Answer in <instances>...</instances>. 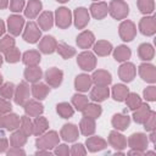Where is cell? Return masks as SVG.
I'll list each match as a JSON object with an SVG mask.
<instances>
[{"label":"cell","instance_id":"1","mask_svg":"<svg viewBox=\"0 0 156 156\" xmlns=\"http://www.w3.org/2000/svg\"><path fill=\"white\" fill-rule=\"evenodd\" d=\"M111 15L116 18H122L128 15V6L121 0H113L111 2Z\"/></svg>","mask_w":156,"mask_h":156},{"label":"cell","instance_id":"2","mask_svg":"<svg viewBox=\"0 0 156 156\" xmlns=\"http://www.w3.org/2000/svg\"><path fill=\"white\" fill-rule=\"evenodd\" d=\"M40 37V30L38 29L37 24L34 22H29L27 24V29L23 34V38L26 41H29V43H35Z\"/></svg>","mask_w":156,"mask_h":156},{"label":"cell","instance_id":"3","mask_svg":"<svg viewBox=\"0 0 156 156\" xmlns=\"http://www.w3.org/2000/svg\"><path fill=\"white\" fill-rule=\"evenodd\" d=\"M45 79L51 87H57L62 80V71L57 68H50L45 73Z\"/></svg>","mask_w":156,"mask_h":156},{"label":"cell","instance_id":"4","mask_svg":"<svg viewBox=\"0 0 156 156\" xmlns=\"http://www.w3.org/2000/svg\"><path fill=\"white\" fill-rule=\"evenodd\" d=\"M56 16H57V26L61 27V28H67L71 23V12L65 9V7H61L56 11Z\"/></svg>","mask_w":156,"mask_h":156},{"label":"cell","instance_id":"5","mask_svg":"<svg viewBox=\"0 0 156 156\" xmlns=\"http://www.w3.org/2000/svg\"><path fill=\"white\" fill-rule=\"evenodd\" d=\"M78 63L79 66L85 69V71H91L94 68V65H95V57L93 56V54L90 52H83L79 55V58H78Z\"/></svg>","mask_w":156,"mask_h":156},{"label":"cell","instance_id":"6","mask_svg":"<svg viewBox=\"0 0 156 156\" xmlns=\"http://www.w3.org/2000/svg\"><path fill=\"white\" fill-rule=\"evenodd\" d=\"M23 18L21 16H10L9 17V30L13 34V35H17L20 34L21 29H22V26H23Z\"/></svg>","mask_w":156,"mask_h":156},{"label":"cell","instance_id":"7","mask_svg":"<svg viewBox=\"0 0 156 156\" xmlns=\"http://www.w3.org/2000/svg\"><path fill=\"white\" fill-rule=\"evenodd\" d=\"M119 33H121V37L123 38V40L126 41H129L133 39L134 37V24L132 22H123L119 27Z\"/></svg>","mask_w":156,"mask_h":156},{"label":"cell","instance_id":"8","mask_svg":"<svg viewBox=\"0 0 156 156\" xmlns=\"http://www.w3.org/2000/svg\"><path fill=\"white\" fill-rule=\"evenodd\" d=\"M135 74V69H134V66L132 63H124L119 68V77L124 82H130L133 79Z\"/></svg>","mask_w":156,"mask_h":156},{"label":"cell","instance_id":"9","mask_svg":"<svg viewBox=\"0 0 156 156\" xmlns=\"http://www.w3.org/2000/svg\"><path fill=\"white\" fill-rule=\"evenodd\" d=\"M155 21L152 17H147V18H143L141 22H140V30L143 34H146V35H151L155 33Z\"/></svg>","mask_w":156,"mask_h":156},{"label":"cell","instance_id":"10","mask_svg":"<svg viewBox=\"0 0 156 156\" xmlns=\"http://www.w3.org/2000/svg\"><path fill=\"white\" fill-rule=\"evenodd\" d=\"M28 94H29V88H28V85H27L24 82H22V83L18 85V89H17V91H16V96H15L16 104L22 105V104L24 102V100L28 98Z\"/></svg>","mask_w":156,"mask_h":156},{"label":"cell","instance_id":"11","mask_svg":"<svg viewBox=\"0 0 156 156\" xmlns=\"http://www.w3.org/2000/svg\"><path fill=\"white\" fill-rule=\"evenodd\" d=\"M74 15H76V26L78 28H83L85 26V23L89 21L88 11L84 7H79V9L76 10Z\"/></svg>","mask_w":156,"mask_h":156},{"label":"cell","instance_id":"12","mask_svg":"<svg viewBox=\"0 0 156 156\" xmlns=\"http://www.w3.org/2000/svg\"><path fill=\"white\" fill-rule=\"evenodd\" d=\"M140 74L144 80L155 82V67L152 65H141L140 66Z\"/></svg>","mask_w":156,"mask_h":156},{"label":"cell","instance_id":"13","mask_svg":"<svg viewBox=\"0 0 156 156\" xmlns=\"http://www.w3.org/2000/svg\"><path fill=\"white\" fill-rule=\"evenodd\" d=\"M93 80H94L98 85H102V87H105V85H107V84L111 82V76H110V73H107V72L98 71V72L94 73V76H93Z\"/></svg>","mask_w":156,"mask_h":156},{"label":"cell","instance_id":"14","mask_svg":"<svg viewBox=\"0 0 156 156\" xmlns=\"http://www.w3.org/2000/svg\"><path fill=\"white\" fill-rule=\"evenodd\" d=\"M90 84H91L90 77H88L87 74H80V76H78L77 79H76V89H77V90L87 91V90L90 88Z\"/></svg>","mask_w":156,"mask_h":156},{"label":"cell","instance_id":"15","mask_svg":"<svg viewBox=\"0 0 156 156\" xmlns=\"http://www.w3.org/2000/svg\"><path fill=\"white\" fill-rule=\"evenodd\" d=\"M108 96V89L106 87H98L95 88L91 94H90V98L94 100V101H102L105 100L106 98Z\"/></svg>","mask_w":156,"mask_h":156},{"label":"cell","instance_id":"16","mask_svg":"<svg viewBox=\"0 0 156 156\" xmlns=\"http://www.w3.org/2000/svg\"><path fill=\"white\" fill-rule=\"evenodd\" d=\"M77 129H76V126L73 124H66L63 126V129H62V135H63V139L67 140V141H73L76 140L77 138Z\"/></svg>","mask_w":156,"mask_h":156},{"label":"cell","instance_id":"17","mask_svg":"<svg viewBox=\"0 0 156 156\" xmlns=\"http://www.w3.org/2000/svg\"><path fill=\"white\" fill-rule=\"evenodd\" d=\"M112 95H113V99L117 100V101H123L127 95H128V89L122 85V84H117L113 87V90H112Z\"/></svg>","mask_w":156,"mask_h":156},{"label":"cell","instance_id":"18","mask_svg":"<svg viewBox=\"0 0 156 156\" xmlns=\"http://www.w3.org/2000/svg\"><path fill=\"white\" fill-rule=\"evenodd\" d=\"M91 13L95 18H102L107 13V6L104 2L93 4L91 5Z\"/></svg>","mask_w":156,"mask_h":156},{"label":"cell","instance_id":"19","mask_svg":"<svg viewBox=\"0 0 156 156\" xmlns=\"http://www.w3.org/2000/svg\"><path fill=\"white\" fill-rule=\"evenodd\" d=\"M93 41H94V35L90 32H83L77 38V44L82 48H88L89 45H91Z\"/></svg>","mask_w":156,"mask_h":156},{"label":"cell","instance_id":"20","mask_svg":"<svg viewBox=\"0 0 156 156\" xmlns=\"http://www.w3.org/2000/svg\"><path fill=\"white\" fill-rule=\"evenodd\" d=\"M55 45H56V41L54 40L52 37H45L40 44V49L45 54H51L55 50Z\"/></svg>","mask_w":156,"mask_h":156},{"label":"cell","instance_id":"21","mask_svg":"<svg viewBox=\"0 0 156 156\" xmlns=\"http://www.w3.org/2000/svg\"><path fill=\"white\" fill-rule=\"evenodd\" d=\"M24 110L30 116H38L39 113L43 112V106L40 104H37L35 101H29L24 105Z\"/></svg>","mask_w":156,"mask_h":156},{"label":"cell","instance_id":"22","mask_svg":"<svg viewBox=\"0 0 156 156\" xmlns=\"http://www.w3.org/2000/svg\"><path fill=\"white\" fill-rule=\"evenodd\" d=\"M112 123L117 129H122L123 130L129 124V117L128 116H122V115H115L113 119H112Z\"/></svg>","mask_w":156,"mask_h":156},{"label":"cell","instance_id":"23","mask_svg":"<svg viewBox=\"0 0 156 156\" xmlns=\"http://www.w3.org/2000/svg\"><path fill=\"white\" fill-rule=\"evenodd\" d=\"M40 9H41V2H40V1H38V0H32V1H29L28 6H27L26 16H27V17L33 18V17L38 13V11H39Z\"/></svg>","mask_w":156,"mask_h":156},{"label":"cell","instance_id":"24","mask_svg":"<svg viewBox=\"0 0 156 156\" xmlns=\"http://www.w3.org/2000/svg\"><path fill=\"white\" fill-rule=\"evenodd\" d=\"M40 61V55L35 51H27L23 55V62L29 66H34Z\"/></svg>","mask_w":156,"mask_h":156},{"label":"cell","instance_id":"25","mask_svg":"<svg viewBox=\"0 0 156 156\" xmlns=\"http://www.w3.org/2000/svg\"><path fill=\"white\" fill-rule=\"evenodd\" d=\"M24 77H26L27 80H29V82H37V80L40 79V77H41V71H40V68H38V67L27 68L26 72H24Z\"/></svg>","mask_w":156,"mask_h":156},{"label":"cell","instance_id":"26","mask_svg":"<svg viewBox=\"0 0 156 156\" xmlns=\"http://www.w3.org/2000/svg\"><path fill=\"white\" fill-rule=\"evenodd\" d=\"M83 113L85 117H99L101 113V107L99 105H87L83 108Z\"/></svg>","mask_w":156,"mask_h":156},{"label":"cell","instance_id":"27","mask_svg":"<svg viewBox=\"0 0 156 156\" xmlns=\"http://www.w3.org/2000/svg\"><path fill=\"white\" fill-rule=\"evenodd\" d=\"M147 113H150L149 105H143L141 108H139L134 113V121L138 122V123H144V121L147 118Z\"/></svg>","mask_w":156,"mask_h":156},{"label":"cell","instance_id":"28","mask_svg":"<svg viewBox=\"0 0 156 156\" xmlns=\"http://www.w3.org/2000/svg\"><path fill=\"white\" fill-rule=\"evenodd\" d=\"M39 24L44 30H48L52 26V13L51 12H44L39 18Z\"/></svg>","mask_w":156,"mask_h":156},{"label":"cell","instance_id":"29","mask_svg":"<svg viewBox=\"0 0 156 156\" xmlns=\"http://www.w3.org/2000/svg\"><path fill=\"white\" fill-rule=\"evenodd\" d=\"M4 126L9 129V130H12L15 128H17L20 126V119H18V116L17 115H10V116H6L4 118Z\"/></svg>","mask_w":156,"mask_h":156},{"label":"cell","instance_id":"30","mask_svg":"<svg viewBox=\"0 0 156 156\" xmlns=\"http://www.w3.org/2000/svg\"><path fill=\"white\" fill-rule=\"evenodd\" d=\"M87 145L91 151H96V150L104 149L106 146V143L100 138H90L89 140H87Z\"/></svg>","mask_w":156,"mask_h":156},{"label":"cell","instance_id":"31","mask_svg":"<svg viewBox=\"0 0 156 156\" xmlns=\"http://www.w3.org/2000/svg\"><path fill=\"white\" fill-rule=\"evenodd\" d=\"M130 56V50L127 48V46H118L115 51V58L117 61H124L127 58H129Z\"/></svg>","mask_w":156,"mask_h":156},{"label":"cell","instance_id":"32","mask_svg":"<svg viewBox=\"0 0 156 156\" xmlns=\"http://www.w3.org/2000/svg\"><path fill=\"white\" fill-rule=\"evenodd\" d=\"M48 91H49V88H46L44 84H34L33 85V95H34V98H37L39 100L44 99L46 96Z\"/></svg>","mask_w":156,"mask_h":156},{"label":"cell","instance_id":"33","mask_svg":"<svg viewBox=\"0 0 156 156\" xmlns=\"http://www.w3.org/2000/svg\"><path fill=\"white\" fill-rule=\"evenodd\" d=\"M139 55L143 60H150L154 55V50H152V46L150 44H143L140 45L139 48Z\"/></svg>","mask_w":156,"mask_h":156},{"label":"cell","instance_id":"34","mask_svg":"<svg viewBox=\"0 0 156 156\" xmlns=\"http://www.w3.org/2000/svg\"><path fill=\"white\" fill-rule=\"evenodd\" d=\"M57 112L62 116V118H68V117H71L73 115L72 107L66 102H62V104L57 105Z\"/></svg>","mask_w":156,"mask_h":156},{"label":"cell","instance_id":"35","mask_svg":"<svg viewBox=\"0 0 156 156\" xmlns=\"http://www.w3.org/2000/svg\"><path fill=\"white\" fill-rule=\"evenodd\" d=\"M111 49H112L111 48V44L107 43V41H99L95 45V51L99 55H107V54H110Z\"/></svg>","mask_w":156,"mask_h":156},{"label":"cell","instance_id":"36","mask_svg":"<svg viewBox=\"0 0 156 156\" xmlns=\"http://www.w3.org/2000/svg\"><path fill=\"white\" fill-rule=\"evenodd\" d=\"M46 128H48V122L44 118L39 117L34 121V134H37V135L41 134Z\"/></svg>","mask_w":156,"mask_h":156},{"label":"cell","instance_id":"37","mask_svg":"<svg viewBox=\"0 0 156 156\" xmlns=\"http://www.w3.org/2000/svg\"><path fill=\"white\" fill-rule=\"evenodd\" d=\"M80 127H82L83 134H85V135H88V134H90V133L94 132V122H93V119H90L88 117L82 121Z\"/></svg>","mask_w":156,"mask_h":156},{"label":"cell","instance_id":"38","mask_svg":"<svg viewBox=\"0 0 156 156\" xmlns=\"http://www.w3.org/2000/svg\"><path fill=\"white\" fill-rule=\"evenodd\" d=\"M57 51H58V52L62 55V57H65V58H68L69 56L74 55V49L71 48V46H67V45L63 44V43L58 44V46H57Z\"/></svg>","mask_w":156,"mask_h":156},{"label":"cell","instance_id":"39","mask_svg":"<svg viewBox=\"0 0 156 156\" xmlns=\"http://www.w3.org/2000/svg\"><path fill=\"white\" fill-rule=\"evenodd\" d=\"M72 101L76 105V108L79 110V111H83V108L88 105V99L83 95H74Z\"/></svg>","mask_w":156,"mask_h":156},{"label":"cell","instance_id":"40","mask_svg":"<svg viewBox=\"0 0 156 156\" xmlns=\"http://www.w3.org/2000/svg\"><path fill=\"white\" fill-rule=\"evenodd\" d=\"M138 5H139V9L143 13H149V12H152V10H154L152 0H139Z\"/></svg>","mask_w":156,"mask_h":156},{"label":"cell","instance_id":"41","mask_svg":"<svg viewBox=\"0 0 156 156\" xmlns=\"http://www.w3.org/2000/svg\"><path fill=\"white\" fill-rule=\"evenodd\" d=\"M127 104H128V106H129V108H130V110L138 108V106H140V105H141L139 96H138L136 94H133V93H132V94H129V96L127 98Z\"/></svg>","mask_w":156,"mask_h":156},{"label":"cell","instance_id":"42","mask_svg":"<svg viewBox=\"0 0 156 156\" xmlns=\"http://www.w3.org/2000/svg\"><path fill=\"white\" fill-rule=\"evenodd\" d=\"M13 45H15V41H13V39L11 38V37H5L1 41H0V50L1 51H7V50H10V49H12L13 48Z\"/></svg>","mask_w":156,"mask_h":156},{"label":"cell","instance_id":"43","mask_svg":"<svg viewBox=\"0 0 156 156\" xmlns=\"http://www.w3.org/2000/svg\"><path fill=\"white\" fill-rule=\"evenodd\" d=\"M5 56L9 62H16L20 60V52L16 50V48H12V49L5 51Z\"/></svg>","mask_w":156,"mask_h":156},{"label":"cell","instance_id":"44","mask_svg":"<svg viewBox=\"0 0 156 156\" xmlns=\"http://www.w3.org/2000/svg\"><path fill=\"white\" fill-rule=\"evenodd\" d=\"M12 91H13V84H12V83H6V84L0 89V94H1V96L5 98V99L11 98Z\"/></svg>","mask_w":156,"mask_h":156},{"label":"cell","instance_id":"45","mask_svg":"<svg viewBox=\"0 0 156 156\" xmlns=\"http://www.w3.org/2000/svg\"><path fill=\"white\" fill-rule=\"evenodd\" d=\"M110 141H111V144L112 145H115V147H116V145H118L119 143L122 144V145H124V138H123V135H121V134H118V133H111V135H110Z\"/></svg>","mask_w":156,"mask_h":156},{"label":"cell","instance_id":"46","mask_svg":"<svg viewBox=\"0 0 156 156\" xmlns=\"http://www.w3.org/2000/svg\"><path fill=\"white\" fill-rule=\"evenodd\" d=\"M23 5H24V1H23V0H11V2H10V9H11L13 12H18V11L22 10Z\"/></svg>","mask_w":156,"mask_h":156},{"label":"cell","instance_id":"47","mask_svg":"<svg viewBox=\"0 0 156 156\" xmlns=\"http://www.w3.org/2000/svg\"><path fill=\"white\" fill-rule=\"evenodd\" d=\"M144 123H145V129H152L155 126V112L150 111V117H147L144 121Z\"/></svg>","mask_w":156,"mask_h":156},{"label":"cell","instance_id":"48","mask_svg":"<svg viewBox=\"0 0 156 156\" xmlns=\"http://www.w3.org/2000/svg\"><path fill=\"white\" fill-rule=\"evenodd\" d=\"M11 110V104L0 99V113H4V112H7Z\"/></svg>","mask_w":156,"mask_h":156},{"label":"cell","instance_id":"49","mask_svg":"<svg viewBox=\"0 0 156 156\" xmlns=\"http://www.w3.org/2000/svg\"><path fill=\"white\" fill-rule=\"evenodd\" d=\"M144 95H145V98L149 99V100H155V88H154V87L147 88V89L144 91Z\"/></svg>","mask_w":156,"mask_h":156},{"label":"cell","instance_id":"50","mask_svg":"<svg viewBox=\"0 0 156 156\" xmlns=\"http://www.w3.org/2000/svg\"><path fill=\"white\" fill-rule=\"evenodd\" d=\"M82 146H83L82 144H78V145H74V146H73V149H72V154H76L77 151H80L82 154H85V151H84V150H82Z\"/></svg>","mask_w":156,"mask_h":156},{"label":"cell","instance_id":"51","mask_svg":"<svg viewBox=\"0 0 156 156\" xmlns=\"http://www.w3.org/2000/svg\"><path fill=\"white\" fill-rule=\"evenodd\" d=\"M6 146H7L6 140H5V139H1V140H0V151H4Z\"/></svg>","mask_w":156,"mask_h":156},{"label":"cell","instance_id":"52","mask_svg":"<svg viewBox=\"0 0 156 156\" xmlns=\"http://www.w3.org/2000/svg\"><path fill=\"white\" fill-rule=\"evenodd\" d=\"M7 6V0H0V9H5Z\"/></svg>","mask_w":156,"mask_h":156},{"label":"cell","instance_id":"53","mask_svg":"<svg viewBox=\"0 0 156 156\" xmlns=\"http://www.w3.org/2000/svg\"><path fill=\"white\" fill-rule=\"evenodd\" d=\"M4 30H5V27H4V23H2V21H0V35L4 33Z\"/></svg>","mask_w":156,"mask_h":156},{"label":"cell","instance_id":"54","mask_svg":"<svg viewBox=\"0 0 156 156\" xmlns=\"http://www.w3.org/2000/svg\"><path fill=\"white\" fill-rule=\"evenodd\" d=\"M57 1H60V2H66V1H68V0H57Z\"/></svg>","mask_w":156,"mask_h":156},{"label":"cell","instance_id":"55","mask_svg":"<svg viewBox=\"0 0 156 156\" xmlns=\"http://www.w3.org/2000/svg\"><path fill=\"white\" fill-rule=\"evenodd\" d=\"M1 63H2V60H1V56H0V66H1Z\"/></svg>","mask_w":156,"mask_h":156},{"label":"cell","instance_id":"56","mask_svg":"<svg viewBox=\"0 0 156 156\" xmlns=\"http://www.w3.org/2000/svg\"><path fill=\"white\" fill-rule=\"evenodd\" d=\"M1 80H2V78H1V76H0V84H1Z\"/></svg>","mask_w":156,"mask_h":156}]
</instances>
